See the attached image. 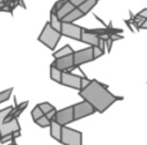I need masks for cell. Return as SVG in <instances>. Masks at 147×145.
Segmentation results:
<instances>
[{
  "instance_id": "ac0fdd59",
  "label": "cell",
  "mask_w": 147,
  "mask_h": 145,
  "mask_svg": "<svg viewBox=\"0 0 147 145\" xmlns=\"http://www.w3.org/2000/svg\"><path fill=\"white\" fill-rule=\"evenodd\" d=\"M49 25L52 28L59 31L61 30V21L58 19V17L56 15V13H51V18H49Z\"/></svg>"
},
{
  "instance_id": "5b68a950",
  "label": "cell",
  "mask_w": 147,
  "mask_h": 145,
  "mask_svg": "<svg viewBox=\"0 0 147 145\" xmlns=\"http://www.w3.org/2000/svg\"><path fill=\"white\" fill-rule=\"evenodd\" d=\"M72 59H74V68H79L80 66L93 61V48L81 49V50L74 51L72 53Z\"/></svg>"
},
{
  "instance_id": "f546056e",
  "label": "cell",
  "mask_w": 147,
  "mask_h": 145,
  "mask_svg": "<svg viewBox=\"0 0 147 145\" xmlns=\"http://www.w3.org/2000/svg\"><path fill=\"white\" fill-rule=\"evenodd\" d=\"M98 1H99V0H98Z\"/></svg>"
},
{
  "instance_id": "e0dca14e",
  "label": "cell",
  "mask_w": 147,
  "mask_h": 145,
  "mask_svg": "<svg viewBox=\"0 0 147 145\" xmlns=\"http://www.w3.org/2000/svg\"><path fill=\"white\" fill-rule=\"evenodd\" d=\"M61 73H62V71L57 69L56 67L53 66V63H52L51 64V80L52 81L59 84V81H61Z\"/></svg>"
},
{
  "instance_id": "52a82bcc",
  "label": "cell",
  "mask_w": 147,
  "mask_h": 145,
  "mask_svg": "<svg viewBox=\"0 0 147 145\" xmlns=\"http://www.w3.org/2000/svg\"><path fill=\"white\" fill-rule=\"evenodd\" d=\"M80 82H81V76L74 74L69 71H62L61 81H59L61 85L71 87V89H75V90H80Z\"/></svg>"
},
{
  "instance_id": "2e32d148",
  "label": "cell",
  "mask_w": 147,
  "mask_h": 145,
  "mask_svg": "<svg viewBox=\"0 0 147 145\" xmlns=\"http://www.w3.org/2000/svg\"><path fill=\"white\" fill-rule=\"evenodd\" d=\"M72 53H74V50H72L71 46H70V45H65L62 49L54 51V53H53V58H59V57L69 55V54H72Z\"/></svg>"
},
{
  "instance_id": "8fae6325",
  "label": "cell",
  "mask_w": 147,
  "mask_h": 145,
  "mask_svg": "<svg viewBox=\"0 0 147 145\" xmlns=\"http://www.w3.org/2000/svg\"><path fill=\"white\" fill-rule=\"evenodd\" d=\"M80 41L84 44H88L89 46H97L99 43V36H96V35H93V33L83 31L81 36H80Z\"/></svg>"
},
{
  "instance_id": "d6986e66",
  "label": "cell",
  "mask_w": 147,
  "mask_h": 145,
  "mask_svg": "<svg viewBox=\"0 0 147 145\" xmlns=\"http://www.w3.org/2000/svg\"><path fill=\"white\" fill-rule=\"evenodd\" d=\"M35 123L38 126H40V127H43V128H45V127H49V125H51V121L48 120V118L45 117V116H41L40 118H38V120L35 121Z\"/></svg>"
},
{
  "instance_id": "ffe728a7",
  "label": "cell",
  "mask_w": 147,
  "mask_h": 145,
  "mask_svg": "<svg viewBox=\"0 0 147 145\" xmlns=\"http://www.w3.org/2000/svg\"><path fill=\"white\" fill-rule=\"evenodd\" d=\"M12 92H13V89H12V87H9V89H7V90H4V91L0 92V104H1L3 102H7V100L10 98Z\"/></svg>"
},
{
  "instance_id": "d4e9b609",
  "label": "cell",
  "mask_w": 147,
  "mask_h": 145,
  "mask_svg": "<svg viewBox=\"0 0 147 145\" xmlns=\"http://www.w3.org/2000/svg\"><path fill=\"white\" fill-rule=\"evenodd\" d=\"M56 112H57V109H56V108H53V109H51L49 112H47L44 116H45L49 121H53L54 120V116H56Z\"/></svg>"
},
{
  "instance_id": "9c48e42d",
  "label": "cell",
  "mask_w": 147,
  "mask_h": 145,
  "mask_svg": "<svg viewBox=\"0 0 147 145\" xmlns=\"http://www.w3.org/2000/svg\"><path fill=\"white\" fill-rule=\"evenodd\" d=\"M14 131H21L18 118H12L9 121H4L0 125V138H3L5 135H9V134H13Z\"/></svg>"
},
{
  "instance_id": "83f0119b",
  "label": "cell",
  "mask_w": 147,
  "mask_h": 145,
  "mask_svg": "<svg viewBox=\"0 0 147 145\" xmlns=\"http://www.w3.org/2000/svg\"><path fill=\"white\" fill-rule=\"evenodd\" d=\"M145 28H147V18L146 19H143L142 22H141V25H140V30H145Z\"/></svg>"
},
{
  "instance_id": "44dd1931",
  "label": "cell",
  "mask_w": 147,
  "mask_h": 145,
  "mask_svg": "<svg viewBox=\"0 0 147 145\" xmlns=\"http://www.w3.org/2000/svg\"><path fill=\"white\" fill-rule=\"evenodd\" d=\"M12 110H13V107H7V108H4V109L0 110V125L4 122L5 118H7V116L9 114Z\"/></svg>"
},
{
  "instance_id": "ba28073f",
  "label": "cell",
  "mask_w": 147,
  "mask_h": 145,
  "mask_svg": "<svg viewBox=\"0 0 147 145\" xmlns=\"http://www.w3.org/2000/svg\"><path fill=\"white\" fill-rule=\"evenodd\" d=\"M58 125L61 126H66L69 123L74 122V114H72V105L71 107L63 108V109H59L56 112V116H54V120Z\"/></svg>"
},
{
  "instance_id": "7a4b0ae2",
  "label": "cell",
  "mask_w": 147,
  "mask_h": 145,
  "mask_svg": "<svg viewBox=\"0 0 147 145\" xmlns=\"http://www.w3.org/2000/svg\"><path fill=\"white\" fill-rule=\"evenodd\" d=\"M61 37H62L61 32L54 30V28H52L51 25H49V22H47L45 25H44L43 30H41V33L39 35L38 40L40 41L41 44H44L47 48H49L51 50H54L57 44H58L59 40H61Z\"/></svg>"
},
{
  "instance_id": "cb8c5ba5",
  "label": "cell",
  "mask_w": 147,
  "mask_h": 145,
  "mask_svg": "<svg viewBox=\"0 0 147 145\" xmlns=\"http://www.w3.org/2000/svg\"><path fill=\"white\" fill-rule=\"evenodd\" d=\"M93 48V61H96V59H98L99 57H102L105 54V50H102V49H99L98 46H92Z\"/></svg>"
},
{
  "instance_id": "3957f363",
  "label": "cell",
  "mask_w": 147,
  "mask_h": 145,
  "mask_svg": "<svg viewBox=\"0 0 147 145\" xmlns=\"http://www.w3.org/2000/svg\"><path fill=\"white\" fill-rule=\"evenodd\" d=\"M59 143L63 145H83V134L67 126H62Z\"/></svg>"
},
{
  "instance_id": "4316f807",
  "label": "cell",
  "mask_w": 147,
  "mask_h": 145,
  "mask_svg": "<svg viewBox=\"0 0 147 145\" xmlns=\"http://www.w3.org/2000/svg\"><path fill=\"white\" fill-rule=\"evenodd\" d=\"M137 17H140V18H147V9H146V8H145V9H142L141 12L137 13Z\"/></svg>"
},
{
  "instance_id": "484cf974",
  "label": "cell",
  "mask_w": 147,
  "mask_h": 145,
  "mask_svg": "<svg viewBox=\"0 0 147 145\" xmlns=\"http://www.w3.org/2000/svg\"><path fill=\"white\" fill-rule=\"evenodd\" d=\"M89 84V78H86L85 76L81 77V82H80V89H84V87L86 86V85Z\"/></svg>"
},
{
  "instance_id": "6da1fadb",
  "label": "cell",
  "mask_w": 147,
  "mask_h": 145,
  "mask_svg": "<svg viewBox=\"0 0 147 145\" xmlns=\"http://www.w3.org/2000/svg\"><path fill=\"white\" fill-rule=\"evenodd\" d=\"M79 95L83 100L88 102L98 113L106 112L115 102L123 100L121 96H116L115 94H112L109 87L96 78L89 80V84L84 89L79 90Z\"/></svg>"
},
{
  "instance_id": "9a60e30c",
  "label": "cell",
  "mask_w": 147,
  "mask_h": 145,
  "mask_svg": "<svg viewBox=\"0 0 147 145\" xmlns=\"http://www.w3.org/2000/svg\"><path fill=\"white\" fill-rule=\"evenodd\" d=\"M49 128H51V136L54 139V140L59 141V139H61V128H62V126L58 125L56 121H51Z\"/></svg>"
},
{
  "instance_id": "7c38bea8",
  "label": "cell",
  "mask_w": 147,
  "mask_h": 145,
  "mask_svg": "<svg viewBox=\"0 0 147 145\" xmlns=\"http://www.w3.org/2000/svg\"><path fill=\"white\" fill-rule=\"evenodd\" d=\"M74 8H75V7H74V5L71 4V3H70L69 0H67V1L65 3V4L62 5L61 8H58V9H57L56 15H57V17H58V19H59V21H62V19H63V17H65V15H66V14H69V13L71 12V10L74 9Z\"/></svg>"
},
{
  "instance_id": "8992f818",
  "label": "cell",
  "mask_w": 147,
  "mask_h": 145,
  "mask_svg": "<svg viewBox=\"0 0 147 145\" xmlns=\"http://www.w3.org/2000/svg\"><path fill=\"white\" fill-rule=\"evenodd\" d=\"M62 36H66V37L74 39V40L80 41V36L83 32V27L75 25L71 22H62L61 21V30H59Z\"/></svg>"
},
{
  "instance_id": "4fadbf2b",
  "label": "cell",
  "mask_w": 147,
  "mask_h": 145,
  "mask_svg": "<svg viewBox=\"0 0 147 145\" xmlns=\"http://www.w3.org/2000/svg\"><path fill=\"white\" fill-rule=\"evenodd\" d=\"M81 17H84V14L79 10V8H74L71 12L69 13V14H66L63 17V19H62V22H75V21L80 19Z\"/></svg>"
},
{
  "instance_id": "603a6c76",
  "label": "cell",
  "mask_w": 147,
  "mask_h": 145,
  "mask_svg": "<svg viewBox=\"0 0 147 145\" xmlns=\"http://www.w3.org/2000/svg\"><path fill=\"white\" fill-rule=\"evenodd\" d=\"M43 114H44V113L41 112V110H40V108H39L38 105H36V107L34 108L32 110H31V117H32L34 122H35V121L38 120V118H40V117H41V116H43Z\"/></svg>"
},
{
  "instance_id": "277c9868",
  "label": "cell",
  "mask_w": 147,
  "mask_h": 145,
  "mask_svg": "<svg viewBox=\"0 0 147 145\" xmlns=\"http://www.w3.org/2000/svg\"><path fill=\"white\" fill-rule=\"evenodd\" d=\"M96 109L89 104L88 102L83 100L80 103H76L72 105V114H74V121H79L84 117H88L90 114H94Z\"/></svg>"
},
{
  "instance_id": "7402d4cb",
  "label": "cell",
  "mask_w": 147,
  "mask_h": 145,
  "mask_svg": "<svg viewBox=\"0 0 147 145\" xmlns=\"http://www.w3.org/2000/svg\"><path fill=\"white\" fill-rule=\"evenodd\" d=\"M38 107L40 108V110L41 112L44 113V114H45L47 112H49V110L51 109H53V105L51 104V103H48V102H44V103H40V104H38Z\"/></svg>"
},
{
  "instance_id": "f1b7e54d",
  "label": "cell",
  "mask_w": 147,
  "mask_h": 145,
  "mask_svg": "<svg viewBox=\"0 0 147 145\" xmlns=\"http://www.w3.org/2000/svg\"><path fill=\"white\" fill-rule=\"evenodd\" d=\"M8 145H18V144L16 143V139H13L12 141H9V144H8Z\"/></svg>"
},
{
  "instance_id": "5bb4252c",
  "label": "cell",
  "mask_w": 147,
  "mask_h": 145,
  "mask_svg": "<svg viewBox=\"0 0 147 145\" xmlns=\"http://www.w3.org/2000/svg\"><path fill=\"white\" fill-rule=\"evenodd\" d=\"M97 3H98V0H85V1L81 3L78 8H79V10H80V12L85 15V14H88V13L90 12L94 7H96Z\"/></svg>"
},
{
  "instance_id": "30bf717a",
  "label": "cell",
  "mask_w": 147,
  "mask_h": 145,
  "mask_svg": "<svg viewBox=\"0 0 147 145\" xmlns=\"http://www.w3.org/2000/svg\"><path fill=\"white\" fill-rule=\"evenodd\" d=\"M53 66L56 67L59 71H69V69L74 68V59H72V54L65 57H59V58H54Z\"/></svg>"
}]
</instances>
